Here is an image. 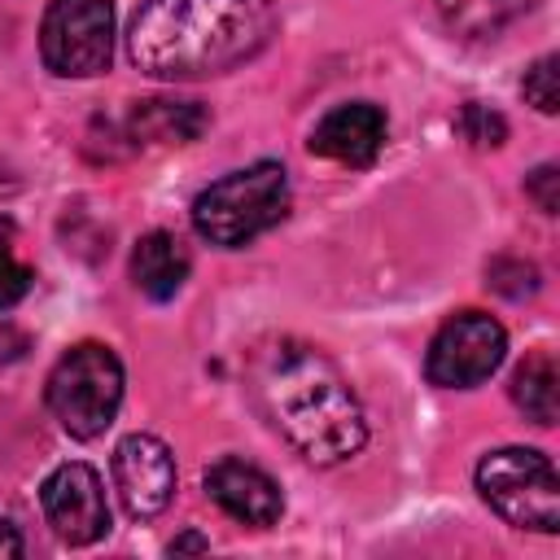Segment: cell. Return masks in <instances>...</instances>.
Listing matches in <instances>:
<instances>
[{"instance_id": "6da1fadb", "label": "cell", "mask_w": 560, "mask_h": 560, "mask_svg": "<svg viewBox=\"0 0 560 560\" xmlns=\"http://www.w3.org/2000/svg\"><path fill=\"white\" fill-rule=\"evenodd\" d=\"M276 26L271 0H144L127 52L153 79H206L258 57Z\"/></svg>"}, {"instance_id": "7a4b0ae2", "label": "cell", "mask_w": 560, "mask_h": 560, "mask_svg": "<svg viewBox=\"0 0 560 560\" xmlns=\"http://www.w3.org/2000/svg\"><path fill=\"white\" fill-rule=\"evenodd\" d=\"M254 394L276 433L319 468L359 455V446L368 442V420L354 389L315 346H267L254 363Z\"/></svg>"}, {"instance_id": "3957f363", "label": "cell", "mask_w": 560, "mask_h": 560, "mask_svg": "<svg viewBox=\"0 0 560 560\" xmlns=\"http://www.w3.org/2000/svg\"><path fill=\"white\" fill-rule=\"evenodd\" d=\"M289 210V175L280 162H254L245 171H232L197 192L192 201V228L201 241L219 249L249 245L267 228H276Z\"/></svg>"}, {"instance_id": "277c9868", "label": "cell", "mask_w": 560, "mask_h": 560, "mask_svg": "<svg viewBox=\"0 0 560 560\" xmlns=\"http://www.w3.org/2000/svg\"><path fill=\"white\" fill-rule=\"evenodd\" d=\"M48 411L70 438H96L114 424L122 402V363L101 341L70 346L48 372Z\"/></svg>"}, {"instance_id": "5b68a950", "label": "cell", "mask_w": 560, "mask_h": 560, "mask_svg": "<svg viewBox=\"0 0 560 560\" xmlns=\"http://www.w3.org/2000/svg\"><path fill=\"white\" fill-rule=\"evenodd\" d=\"M477 490L508 525L538 534H556L560 525V481L542 451L529 446L490 451L477 464Z\"/></svg>"}, {"instance_id": "8992f818", "label": "cell", "mask_w": 560, "mask_h": 560, "mask_svg": "<svg viewBox=\"0 0 560 560\" xmlns=\"http://www.w3.org/2000/svg\"><path fill=\"white\" fill-rule=\"evenodd\" d=\"M39 57L61 79H92L114 57L109 0H52L39 26Z\"/></svg>"}, {"instance_id": "52a82bcc", "label": "cell", "mask_w": 560, "mask_h": 560, "mask_svg": "<svg viewBox=\"0 0 560 560\" xmlns=\"http://www.w3.org/2000/svg\"><path fill=\"white\" fill-rule=\"evenodd\" d=\"M503 350H508V332L494 315L459 311L429 341L424 372L442 389H468V385H481L503 363Z\"/></svg>"}, {"instance_id": "ba28073f", "label": "cell", "mask_w": 560, "mask_h": 560, "mask_svg": "<svg viewBox=\"0 0 560 560\" xmlns=\"http://www.w3.org/2000/svg\"><path fill=\"white\" fill-rule=\"evenodd\" d=\"M39 503H44V521L52 525V534L70 547H88L109 529L105 486H101L96 468H88L79 459L48 472V481L39 486Z\"/></svg>"}, {"instance_id": "9c48e42d", "label": "cell", "mask_w": 560, "mask_h": 560, "mask_svg": "<svg viewBox=\"0 0 560 560\" xmlns=\"http://www.w3.org/2000/svg\"><path fill=\"white\" fill-rule=\"evenodd\" d=\"M114 486L136 521L158 516L175 494V455L153 433H127L114 446Z\"/></svg>"}, {"instance_id": "30bf717a", "label": "cell", "mask_w": 560, "mask_h": 560, "mask_svg": "<svg viewBox=\"0 0 560 560\" xmlns=\"http://www.w3.org/2000/svg\"><path fill=\"white\" fill-rule=\"evenodd\" d=\"M385 109L372 105V101H350V105H337L328 109L315 131H311V153L315 158H328V162H341V166H368L376 162L381 144H385Z\"/></svg>"}, {"instance_id": "8fae6325", "label": "cell", "mask_w": 560, "mask_h": 560, "mask_svg": "<svg viewBox=\"0 0 560 560\" xmlns=\"http://www.w3.org/2000/svg\"><path fill=\"white\" fill-rule=\"evenodd\" d=\"M206 494L228 512V516H236V521H245V525H276L280 521V512H284V499H280V486L262 472V468H254V464H245V459H236V455H223V459H214L210 468H206Z\"/></svg>"}, {"instance_id": "7c38bea8", "label": "cell", "mask_w": 560, "mask_h": 560, "mask_svg": "<svg viewBox=\"0 0 560 560\" xmlns=\"http://www.w3.org/2000/svg\"><path fill=\"white\" fill-rule=\"evenodd\" d=\"M188 249L175 232H149L140 236V245L131 249V276H136V289L153 302H171L184 280H188Z\"/></svg>"}, {"instance_id": "4fadbf2b", "label": "cell", "mask_w": 560, "mask_h": 560, "mask_svg": "<svg viewBox=\"0 0 560 560\" xmlns=\"http://www.w3.org/2000/svg\"><path fill=\"white\" fill-rule=\"evenodd\" d=\"M210 114L197 105V101H140L131 109V136L136 140H149V144H188L206 131Z\"/></svg>"}, {"instance_id": "5bb4252c", "label": "cell", "mask_w": 560, "mask_h": 560, "mask_svg": "<svg viewBox=\"0 0 560 560\" xmlns=\"http://www.w3.org/2000/svg\"><path fill=\"white\" fill-rule=\"evenodd\" d=\"M512 402L534 424H556V411H560V376H556V359L547 350H534L512 372Z\"/></svg>"}, {"instance_id": "9a60e30c", "label": "cell", "mask_w": 560, "mask_h": 560, "mask_svg": "<svg viewBox=\"0 0 560 560\" xmlns=\"http://www.w3.org/2000/svg\"><path fill=\"white\" fill-rule=\"evenodd\" d=\"M534 0H438L442 22L464 35V39H486L499 35L508 22H516L521 13H529Z\"/></svg>"}, {"instance_id": "2e32d148", "label": "cell", "mask_w": 560, "mask_h": 560, "mask_svg": "<svg viewBox=\"0 0 560 560\" xmlns=\"http://www.w3.org/2000/svg\"><path fill=\"white\" fill-rule=\"evenodd\" d=\"M31 280H35V271L18 254V232H13V223L0 219V311L18 306L31 293Z\"/></svg>"}, {"instance_id": "e0dca14e", "label": "cell", "mask_w": 560, "mask_h": 560, "mask_svg": "<svg viewBox=\"0 0 560 560\" xmlns=\"http://www.w3.org/2000/svg\"><path fill=\"white\" fill-rule=\"evenodd\" d=\"M560 61L547 52V57H538L529 70H525V101L538 109V114H556L560 109V70H556Z\"/></svg>"}, {"instance_id": "ac0fdd59", "label": "cell", "mask_w": 560, "mask_h": 560, "mask_svg": "<svg viewBox=\"0 0 560 560\" xmlns=\"http://www.w3.org/2000/svg\"><path fill=\"white\" fill-rule=\"evenodd\" d=\"M459 136L468 140V144H477V149H499L503 144V136H508V122H503V114H494V109H486V105H477V101H468L464 109H459Z\"/></svg>"}, {"instance_id": "d6986e66", "label": "cell", "mask_w": 560, "mask_h": 560, "mask_svg": "<svg viewBox=\"0 0 560 560\" xmlns=\"http://www.w3.org/2000/svg\"><path fill=\"white\" fill-rule=\"evenodd\" d=\"M486 276H490V289H499L508 298H525L538 289V267L525 258H494Z\"/></svg>"}, {"instance_id": "ffe728a7", "label": "cell", "mask_w": 560, "mask_h": 560, "mask_svg": "<svg viewBox=\"0 0 560 560\" xmlns=\"http://www.w3.org/2000/svg\"><path fill=\"white\" fill-rule=\"evenodd\" d=\"M525 188H529V197L538 201L542 214H556V210H560V171H556L551 162L538 166V171L525 179Z\"/></svg>"}, {"instance_id": "44dd1931", "label": "cell", "mask_w": 560, "mask_h": 560, "mask_svg": "<svg viewBox=\"0 0 560 560\" xmlns=\"http://www.w3.org/2000/svg\"><path fill=\"white\" fill-rule=\"evenodd\" d=\"M22 350H26V332H22V328H13L9 319H0V363L22 359Z\"/></svg>"}, {"instance_id": "7402d4cb", "label": "cell", "mask_w": 560, "mask_h": 560, "mask_svg": "<svg viewBox=\"0 0 560 560\" xmlns=\"http://www.w3.org/2000/svg\"><path fill=\"white\" fill-rule=\"evenodd\" d=\"M22 551H26L22 534H18V529H13V525L0 516V560H4V556H22Z\"/></svg>"}, {"instance_id": "603a6c76", "label": "cell", "mask_w": 560, "mask_h": 560, "mask_svg": "<svg viewBox=\"0 0 560 560\" xmlns=\"http://www.w3.org/2000/svg\"><path fill=\"white\" fill-rule=\"evenodd\" d=\"M171 551H210V542H206V538H197V534H184V538H175V542H171Z\"/></svg>"}]
</instances>
